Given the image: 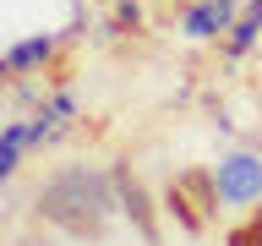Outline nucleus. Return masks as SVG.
Here are the masks:
<instances>
[{"label": "nucleus", "instance_id": "nucleus-1", "mask_svg": "<svg viewBox=\"0 0 262 246\" xmlns=\"http://www.w3.org/2000/svg\"><path fill=\"white\" fill-rule=\"evenodd\" d=\"M229 246H262V224H246V230H235V235H229Z\"/></svg>", "mask_w": 262, "mask_h": 246}]
</instances>
